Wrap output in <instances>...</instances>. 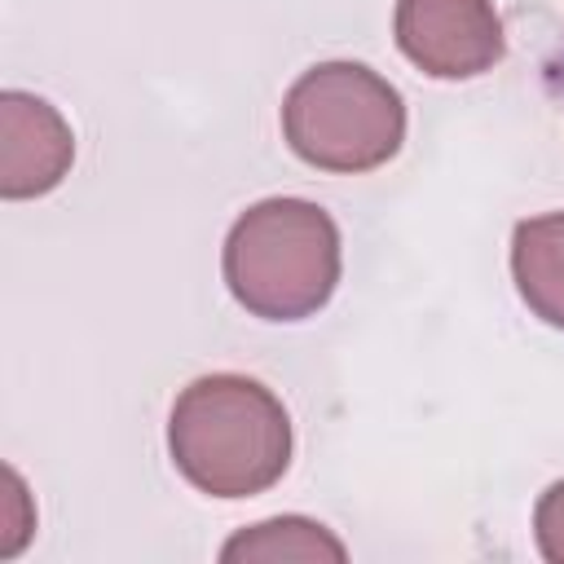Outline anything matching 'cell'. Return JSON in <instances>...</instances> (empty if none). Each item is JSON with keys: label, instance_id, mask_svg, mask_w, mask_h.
I'll return each instance as SVG.
<instances>
[{"label": "cell", "instance_id": "1", "mask_svg": "<svg viewBox=\"0 0 564 564\" xmlns=\"http://www.w3.org/2000/svg\"><path fill=\"white\" fill-rule=\"evenodd\" d=\"M176 471L212 498H251L291 463L286 405L247 375H203L181 388L167 419Z\"/></svg>", "mask_w": 564, "mask_h": 564}, {"label": "cell", "instance_id": "2", "mask_svg": "<svg viewBox=\"0 0 564 564\" xmlns=\"http://www.w3.org/2000/svg\"><path fill=\"white\" fill-rule=\"evenodd\" d=\"M225 286L264 322L313 317L339 286V229L308 198H264L225 238Z\"/></svg>", "mask_w": 564, "mask_h": 564}, {"label": "cell", "instance_id": "3", "mask_svg": "<svg viewBox=\"0 0 564 564\" xmlns=\"http://www.w3.org/2000/svg\"><path fill=\"white\" fill-rule=\"evenodd\" d=\"M282 137L308 167L375 172L405 141V101L366 62H317L282 97Z\"/></svg>", "mask_w": 564, "mask_h": 564}, {"label": "cell", "instance_id": "4", "mask_svg": "<svg viewBox=\"0 0 564 564\" xmlns=\"http://www.w3.org/2000/svg\"><path fill=\"white\" fill-rule=\"evenodd\" d=\"M397 44L432 79H476L502 62V18L489 0H397Z\"/></svg>", "mask_w": 564, "mask_h": 564}, {"label": "cell", "instance_id": "5", "mask_svg": "<svg viewBox=\"0 0 564 564\" xmlns=\"http://www.w3.org/2000/svg\"><path fill=\"white\" fill-rule=\"evenodd\" d=\"M75 137L70 123L31 93L9 88L0 97V194L40 198L70 172Z\"/></svg>", "mask_w": 564, "mask_h": 564}, {"label": "cell", "instance_id": "6", "mask_svg": "<svg viewBox=\"0 0 564 564\" xmlns=\"http://www.w3.org/2000/svg\"><path fill=\"white\" fill-rule=\"evenodd\" d=\"M511 278L520 300L564 330V212L520 220L511 234Z\"/></svg>", "mask_w": 564, "mask_h": 564}, {"label": "cell", "instance_id": "7", "mask_svg": "<svg viewBox=\"0 0 564 564\" xmlns=\"http://www.w3.org/2000/svg\"><path fill=\"white\" fill-rule=\"evenodd\" d=\"M220 560L225 564H238V560H348L344 542L317 524V520H304V516H278V520H260L242 533H234L225 546H220Z\"/></svg>", "mask_w": 564, "mask_h": 564}, {"label": "cell", "instance_id": "8", "mask_svg": "<svg viewBox=\"0 0 564 564\" xmlns=\"http://www.w3.org/2000/svg\"><path fill=\"white\" fill-rule=\"evenodd\" d=\"M533 538L551 564H564V480H555L533 507Z\"/></svg>", "mask_w": 564, "mask_h": 564}]
</instances>
